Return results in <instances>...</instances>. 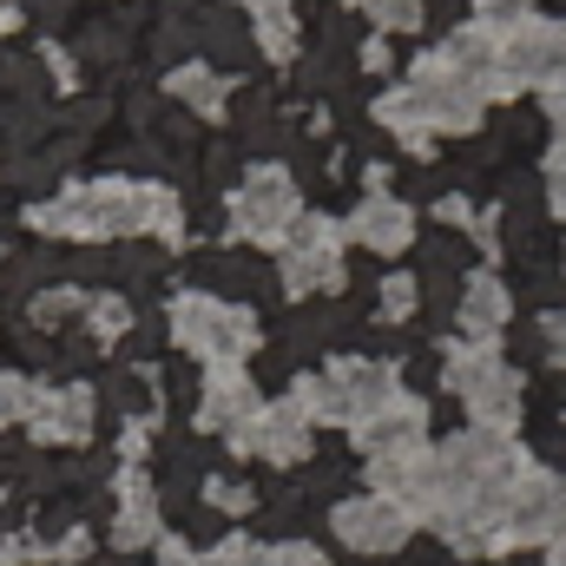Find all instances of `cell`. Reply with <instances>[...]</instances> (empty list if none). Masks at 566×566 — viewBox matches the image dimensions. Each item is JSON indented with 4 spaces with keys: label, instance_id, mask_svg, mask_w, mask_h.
<instances>
[{
    "label": "cell",
    "instance_id": "15",
    "mask_svg": "<svg viewBox=\"0 0 566 566\" xmlns=\"http://www.w3.org/2000/svg\"><path fill=\"white\" fill-rule=\"evenodd\" d=\"M382 310H389V316H409V310H416V277H389V290H382Z\"/></svg>",
    "mask_w": 566,
    "mask_h": 566
},
{
    "label": "cell",
    "instance_id": "5",
    "mask_svg": "<svg viewBox=\"0 0 566 566\" xmlns=\"http://www.w3.org/2000/svg\"><path fill=\"white\" fill-rule=\"evenodd\" d=\"M99 396H106L113 416H145V409H151V389H145L139 376H126V369H113V376L99 382Z\"/></svg>",
    "mask_w": 566,
    "mask_h": 566
},
{
    "label": "cell",
    "instance_id": "6",
    "mask_svg": "<svg viewBox=\"0 0 566 566\" xmlns=\"http://www.w3.org/2000/svg\"><path fill=\"white\" fill-rule=\"evenodd\" d=\"M0 86L33 99V93H46V73H40V60H33V53H7V60H0Z\"/></svg>",
    "mask_w": 566,
    "mask_h": 566
},
{
    "label": "cell",
    "instance_id": "2",
    "mask_svg": "<svg viewBox=\"0 0 566 566\" xmlns=\"http://www.w3.org/2000/svg\"><path fill=\"white\" fill-rule=\"evenodd\" d=\"M507 310H514V303H507V290H501L494 277H468V296H461V329H468L474 343H488V336L507 323Z\"/></svg>",
    "mask_w": 566,
    "mask_h": 566
},
{
    "label": "cell",
    "instance_id": "13",
    "mask_svg": "<svg viewBox=\"0 0 566 566\" xmlns=\"http://www.w3.org/2000/svg\"><path fill=\"white\" fill-rule=\"evenodd\" d=\"M185 46H191V27H185V20H165V27H158V40H151V53H158V60H178Z\"/></svg>",
    "mask_w": 566,
    "mask_h": 566
},
{
    "label": "cell",
    "instance_id": "11",
    "mask_svg": "<svg viewBox=\"0 0 566 566\" xmlns=\"http://www.w3.org/2000/svg\"><path fill=\"white\" fill-rule=\"evenodd\" d=\"M60 119H66L73 133H99V126L113 119V106H106V99H73V106H66Z\"/></svg>",
    "mask_w": 566,
    "mask_h": 566
},
{
    "label": "cell",
    "instance_id": "8",
    "mask_svg": "<svg viewBox=\"0 0 566 566\" xmlns=\"http://www.w3.org/2000/svg\"><path fill=\"white\" fill-rule=\"evenodd\" d=\"M158 349H165V316H139L133 336H126V356L145 363V356H158Z\"/></svg>",
    "mask_w": 566,
    "mask_h": 566
},
{
    "label": "cell",
    "instance_id": "3",
    "mask_svg": "<svg viewBox=\"0 0 566 566\" xmlns=\"http://www.w3.org/2000/svg\"><path fill=\"white\" fill-rule=\"evenodd\" d=\"M356 238H369V251H402L409 238H416V218L402 211V205H369V211H356Z\"/></svg>",
    "mask_w": 566,
    "mask_h": 566
},
{
    "label": "cell",
    "instance_id": "4",
    "mask_svg": "<svg viewBox=\"0 0 566 566\" xmlns=\"http://www.w3.org/2000/svg\"><path fill=\"white\" fill-rule=\"evenodd\" d=\"M53 271H60V251H40V244H33V251H20V258L7 264V277H0V296H7V303H20L27 290H40V283L53 277Z\"/></svg>",
    "mask_w": 566,
    "mask_h": 566
},
{
    "label": "cell",
    "instance_id": "23",
    "mask_svg": "<svg viewBox=\"0 0 566 566\" xmlns=\"http://www.w3.org/2000/svg\"><path fill=\"white\" fill-rule=\"evenodd\" d=\"M547 566H566V547H560V554H554V560H547Z\"/></svg>",
    "mask_w": 566,
    "mask_h": 566
},
{
    "label": "cell",
    "instance_id": "1",
    "mask_svg": "<svg viewBox=\"0 0 566 566\" xmlns=\"http://www.w3.org/2000/svg\"><path fill=\"white\" fill-rule=\"evenodd\" d=\"M343 534L369 554H389V547H402V514L389 501H356V507H343Z\"/></svg>",
    "mask_w": 566,
    "mask_h": 566
},
{
    "label": "cell",
    "instance_id": "17",
    "mask_svg": "<svg viewBox=\"0 0 566 566\" xmlns=\"http://www.w3.org/2000/svg\"><path fill=\"white\" fill-rule=\"evenodd\" d=\"M66 271H73L80 283H99V277H113V258H93V251H80V258H73Z\"/></svg>",
    "mask_w": 566,
    "mask_h": 566
},
{
    "label": "cell",
    "instance_id": "9",
    "mask_svg": "<svg viewBox=\"0 0 566 566\" xmlns=\"http://www.w3.org/2000/svg\"><path fill=\"white\" fill-rule=\"evenodd\" d=\"M53 185H60V178H53V165H46V158H27V165L13 171V191H20V198H46Z\"/></svg>",
    "mask_w": 566,
    "mask_h": 566
},
{
    "label": "cell",
    "instance_id": "22",
    "mask_svg": "<svg viewBox=\"0 0 566 566\" xmlns=\"http://www.w3.org/2000/svg\"><path fill=\"white\" fill-rule=\"evenodd\" d=\"M7 211H13V191H0V218H7Z\"/></svg>",
    "mask_w": 566,
    "mask_h": 566
},
{
    "label": "cell",
    "instance_id": "7",
    "mask_svg": "<svg viewBox=\"0 0 566 566\" xmlns=\"http://www.w3.org/2000/svg\"><path fill=\"white\" fill-rule=\"evenodd\" d=\"M40 133H46V113H40L33 99H27V106H7V145H13V151H27Z\"/></svg>",
    "mask_w": 566,
    "mask_h": 566
},
{
    "label": "cell",
    "instance_id": "18",
    "mask_svg": "<svg viewBox=\"0 0 566 566\" xmlns=\"http://www.w3.org/2000/svg\"><path fill=\"white\" fill-rule=\"evenodd\" d=\"M185 527H191V541H218V534H224V514H218V507H198Z\"/></svg>",
    "mask_w": 566,
    "mask_h": 566
},
{
    "label": "cell",
    "instance_id": "20",
    "mask_svg": "<svg viewBox=\"0 0 566 566\" xmlns=\"http://www.w3.org/2000/svg\"><path fill=\"white\" fill-rule=\"evenodd\" d=\"M541 336H547V356L566 369V316H547V329H541Z\"/></svg>",
    "mask_w": 566,
    "mask_h": 566
},
{
    "label": "cell",
    "instance_id": "12",
    "mask_svg": "<svg viewBox=\"0 0 566 566\" xmlns=\"http://www.w3.org/2000/svg\"><path fill=\"white\" fill-rule=\"evenodd\" d=\"M158 139H171V145H191V139H198V119H191L185 106H158Z\"/></svg>",
    "mask_w": 566,
    "mask_h": 566
},
{
    "label": "cell",
    "instance_id": "16",
    "mask_svg": "<svg viewBox=\"0 0 566 566\" xmlns=\"http://www.w3.org/2000/svg\"><path fill=\"white\" fill-rule=\"evenodd\" d=\"M33 316H40V323H66V316H73V296H66V290H46V296L33 303Z\"/></svg>",
    "mask_w": 566,
    "mask_h": 566
},
{
    "label": "cell",
    "instance_id": "21",
    "mask_svg": "<svg viewBox=\"0 0 566 566\" xmlns=\"http://www.w3.org/2000/svg\"><path fill=\"white\" fill-rule=\"evenodd\" d=\"M86 566H133L126 554H106V560H86Z\"/></svg>",
    "mask_w": 566,
    "mask_h": 566
},
{
    "label": "cell",
    "instance_id": "10",
    "mask_svg": "<svg viewBox=\"0 0 566 566\" xmlns=\"http://www.w3.org/2000/svg\"><path fill=\"white\" fill-rule=\"evenodd\" d=\"M165 402H171V409H191V402H198V369H191V363H171V369H165Z\"/></svg>",
    "mask_w": 566,
    "mask_h": 566
},
{
    "label": "cell",
    "instance_id": "19",
    "mask_svg": "<svg viewBox=\"0 0 566 566\" xmlns=\"http://www.w3.org/2000/svg\"><path fill=\"white\" fill-rule=\"evenodd\" d=\"M534 0H481V13L488 20H501V27H521V13H527Z\"/></svg>",
    "mask_w": 566,
    "mask_h": 566
},
{
    "label": "cell",
    "instance_id": "14",
    "mask_svg": "<svg viewBox=\"0 0 566 566\" xmlns=\"http://www.w3.org/2000/svg\"><path fill=\"white\" fill-rule=\"evenodd\" d=\"M13 356H20V363H33V369H40V363H53V343H46V336H40V329H13Z\"/></svg>",
    "mask_w": 566,
    "mask_h": 566
}]
</instances>
